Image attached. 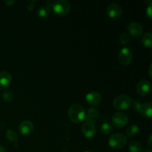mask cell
<instances>
[{"mask_svg":"<svg viewBox=\"0 0 152 152\" xmlns=\"http://www.w3.org/2000/svg\"><path fill=\"white\" fill-rule=\"evenodd\" d=\"M129 150L130 152H141L142 144L137 140H133L129 142Z\"/></svg>","mask_w":152,"mask_h":152,"instance_id":"17","label":"cell"},{"mask_svg":"<svg viewBox=\"0 0 152 152\" xmlns=\"http://www.w3.org/2000/svg\"><path fill=\"white\" fill-rule=\"evenodd\" d=\"M127 139L125 135L123 134H112L108 139V145L111 148L114 149H121L124 148L126 145Z\"/></svg>","mask_w":152,"mask_h":152,"instance_id":"4","label":"cell"},{"mask_svg":"<svg viewBox=\"0 0 152 152\" xmlns=\"http://www.w3.org/2000/svg\"><path fill=\"white\" fill-rule=\"evenodd\" d=\"M113 132V127L108 123H102L100 126V132L104 135H108Z\"/></svg>","mask_w":152,"mask_h":152,"instance_id":"22","label":"cell"},{"mask_svg":"<svg viewBox=\"0 0 152 152\" xmlns=\"http://www.w3.org/2000/svg\"><path fill=\"white\" fill-rule=\"evenodd\" d=\"M34 129V124L30 120H24L19 126V133L23 136H29L33 133Z\"/></svg>","mask_w":152,"mask_h":152,"instance_id":"11","label":"cell"},{"mask_svg":"<svg viewBox=\"0 0 152 152\" xmlns=\"http://www.w3.org/2000/svg\"><path fill=\"white\" fill-rule=\"evenodd\" d=\"M133 104V100L126 94H120L116 96L113 101L114 107L117 110L123 111L130 108Z\"/></svg>","mask_w":152,"mask_h":152,"instance_id":"3","label":"cell"},{"mask_svg":"<svg viewBox=\"0 0 152 152\" xmlns=\"http://www.w3.org/2000/svg\"><path fill=\"white\" fill-rule=\"evenodd\" d=\"M112 123L114 126L117 128H123L129 123V117L126 113L117 112L112 116Z\"/></svg>","mask_w":152,"mask_h":152,"instance_id":"6","label":"cell"},{"mask_svg":"<svg viewBox=\"0 0 152 152\" xmlns=\"http://www.w3.org/2000/svg\"><path fill=\"white\" fill-rule=\"evenodd\" d=\"M81 131L83 135L88 139L93 138L96 133V129L94 124L89 123V122H86L82 126Z\"/></svg>","mask_w":152,"mask_h":152,"instance_id":"10","label":"cell"},{"mask_svg":"<svg viewBox=\"0 0 152 152\" xmlns=\"http://www.w3.org/2000/svg\"><path fill=\"white\" fill-rule=\"evenodd\" d=\"M147 142L150 147L152 146V134H150L147 138Z\"/></svg>","mask_w":152,"mask_h":152,"instance_id":"26","label":"cell"},{"mask_svg":"<svg viewBox=\"0 0 152 152\" xmlns=\"http://www.w3.org/2000/svg\"><path fill=\"white\" fill-rule=\"evenodd\" d=\"M2 99L4 102H7V103H10L13 101L14 99V94L12 91L8 90L4 91V93L2 94Z\"/></svg>","mask_w":152,"mask_h":152,"instance_id":"21","label":"cell"},{"mask_svg":"<svg viewBox=\"0 0 152 152\" xmlns=\"http://www.w3.org/2000/svg\"><path fill=\"white\" fill-rule=\"evenodd\" d=\"M146 15L148 16V17L149 19H151V16H152V12H151V3L148 5V8L146 9Z\"/></svg>","mask_w":152,"mask_h":152,"instance_id":"24","label":"cell"},{"mask_svg":"<svg viewBox=\"0 0 152 152\" xmlns=\"http://www.w3.org/2000/svg\"><path fill=\"white\" fill-rule=\"evenodd\" d=\"M99 112L96 108H90L87 111L86 117V122H89L91 123L95 124L97 120L98 117H99Z\"/></svg>","mask_w":152,"mask_h":152,"instance_id":"15","label":"cell"},{"mask_svg":"<svg viewBox=\"0 0 152 152\" xmlns=\"http://www.w3.org/2000/svg\"><path fill=\"white\" fill-rule=\"evenodd\" d=\"M0 152H7V151H6L5 148H4V146H2V145H0Z\"/></svg>","mask_w":152,"mask_h":152,"instance_id":"28","label":"cell"},{"mask_svg":"<svg viewBox=\"0 0 152 152\" xmlns=\"http://www.w3.org/2000/svg\"><path fill=\"white\" fill-rule=\"evenodd\" d=\"M151 84L150 81L147 80H142L137 84L136 91L140 96H146L151 91Z\"/></svg>","mask_w":152,"mask_h":152,"instance_id":"8","label":"cell"},{"mask_svg":"<svg viewBox=\"0 0 152 152\" xmlns=\"http://www.w3.org/2000/svg\"><path fill=\"white\" fill-rule=\"evenodd\" d=\"M106 12L108 17L113 19H117L121 16L122 13H123V10L120 4H117V3H113L108 6Z\"/></svg>","mask_w":152,"mask_h":152,"instance_id":"9","label":"cell"},{"mask_svg":"<svg viewBox=\"0 0 152 152\" xmlns=\"http://www.w3.org/2000/svg\"><path fill=\"white\" fill-rule=\"evenodd\" d=\"M143 152H152L151 148H148V149H145Z\"/></svg>","mask_w":152,"mask_h":152,"instance_id":"30","label":"cell"},{"mask_svg":"<svg viewBox=\"0 0 152 152\" xmlns=\"http://www.w3.org/2000/svg\"><path fill=\"white\" fill-rule=\"evenodd\" d=\"M127 28L129 34L134 37H140V36H142V32H143L142 25L137 22H132L129 23Z\"/></svg>","mask_w":152,"mask_h":152,"instance_id":"13","label":"cell"},{"mask_svg":"<svg viewBox=\"0 0 152 152\" xmlns=\"http://www.w3.org/2000/svg\"><path fill=\"white\" fill-rule=\"evenodd\" d=\"M52 10L59 16H64L69 13L71 10V3L67 0H57L52 3Z\"/></svg>","mask_w":152,"mask_h":152,"instance_id":"2","label":"cell"},{"mask_svg":"<svg viewBox=\"0 0 152 152\" xmlns=\"http://www.w3.org/2000/svg\"><path fill=\"white\" fill-rule=\"evenodd\" d=\"M12 83V76L7 71L0 72V89H6L10 86Z\"/></svg>","mask_w":152,"mask_h":152,"instance_id":"14","label":"cell"},{"mask_svg":"<svg viewBox=\"0 0 152 152\" xmlns=\"http://www.w3.org/2000/svg\"><path fill=\"white\" fill-rule=\"evenodd\" d=\"M86 102L90 105H97L102 102V96L96 91H91L86 95Z\"/></svg>","mask_w":152,"mask_h":152,"instance_id":"12","label":"cell"},{"mask_svg":"<svg viewBox=\"0 0 152 152\" xmlns=\"http://www.w3.org/2000/svg\"><path fill=\"white\" fill-rule=\"evenodd\" d=\"M5 136L7 139L12 142H16L19 140L18 134L12 129H8V130L6 131Z\"/></svg>","mask_w":152,"mask_h":152,"instance_id":"20","label":"cell"},{"mask_svg":"<svg viewBox=\"0 0 152 152\" xmlns=\"http://www.w3.org/2000/svg\"><path fill=\"white\" fill-rule=\"evenodd\" d=\"M141 42L145 47L150 48L152 46V34L151 33H146L144 34L141 39Z\"/></svg>","mask_w":152,"mask_h":152,"instance_id":"19","label":"cell"},{"mask_svg":"<svg viewBox=\"0 0 152 152\" xmlns=\"http://www.w3.org/2000/svg\"><path fill=\"white\" fill-rule=\"evenodd\" d=\"M68 115L73 123H80L86 118V111L80 104H73L68 108Z\"/></svg>","mask_w":152,"mask_h":152,"instance_id":"1","label":"cell"},{"mask_svg":"<svg viewBox=\"0 0 152 152\" xmlns=\"http://www.w3.org/2000/svg\"><path fill=\"white\" fill-rule=\"evenodd\" d=\"M135 109L141 114L143 117L146 119H150L152 116V105L151 103L140 104L135 101L134 102Z\"/></svg>","mask_w":152,"mask_h":152,"instance_id":"7","label":"cell"},{"mask_svg":"<svg viewBox=\"0 0 152 152\" xmlns=\"http://www.w3.org/2000/svg\"><path fill=\"white\" fill-rule=\"evenodd\" d=\"M139 133V127L137 125H132L126 129V136L129 138L134 137Z\"/></svg>","mask_w":152,"mask_h":152,"instance_id":"18","label":"cell"},{"mask_svg":"<svg viewBox=\"0 0 152 152\" xmlns=\"http://www.w3.org/2000/svg\"><path fill=\"white\" fill-rule=\"evenodd\" d=\"M34 2L35 1H29L28 4V7H27V8H28V10H29V11H32L34 9Z\"/></svg>","mask_w":152,"mask_h":152,"instance_id":"25","label":"cell"},{"mask_svg":"<svg viewBox=\"0 0 152 152\" xmlns=\"http://www.w3.org/2000/svg\"><path fill=\"white\" fill-rule=\"evenodd\" d=\"M83 152H93V151H83Z\"/></svg>","mask_w":152,"mask_h":152,"instance_id":"31","label":"cell"},{"mask_svg":"<svg viewBox=\"0 0 152 152\" xmlns=\"http://www.w3.org/2000/svg\"><path fill=\"white\" fill-rule=\"evenodd\" d=\"M4 3H5L7 6H12L14 3H16V1H5Z\"/></svg>","mask_w":152,"mask_h":152,"instance_id":"27","label":"cell"},{"mask_svg":"<svg viewBox=\"0 0 152 152\" xmlns=\"http://www.w3.org/2000/svg\"><path fill=\"white\" fill-rule=\"evenodd\" d=\"M117 58H118L119 62L124 66L130 65L131 62L133 59V54H132V50L128 48H123L120 50L117 54Z\"/></svg>","mask_w":152,"mask_h":152,"instance_id":"5","label":"cell"},{"mask_svg":"<svg viewBox=\"0 0 152 152\" xmlns=\"http://www.w3.org/2000/svg\"><path fill=\"white\" fill-rule=\"evenodd\" d=\"M151 65H152V64H151V65H150L149 70H148V73H149V77H151H151H152V75H151Z\"/></svg>","mask_w":152,"mask_h":152,"instance_id":"29","label":"cell"},{"mask_svg":"<svg viewBox=\"0 0 152 152\" xmlns=\"http://www.w3.org/2000/svg\"><path fill=\"white\" fill-rule=\"evenodd\" d=\"M50 7L47 5H42L37 10V16L40 19H45V18H47L48 16V15L50 14Z\"/></svg>","mask_w":152,"mask_h":152,"instance_id":"16","label":"cell"},{"mask_svg":"<svg viewBox=\"0 0 152 152\" xmlns=\"http://www.w3.org/2000/svg\"><path fill=\"white\" fill-rule=\"evenodd\" d=\"M130 40H131V38L128 34H126V33H123V34H120V42L121 45H126L129 44Z\"/></svg>","mask_w":152,"mask_h":152,"instance_id":"23","label":"cell"}]
</instances>
